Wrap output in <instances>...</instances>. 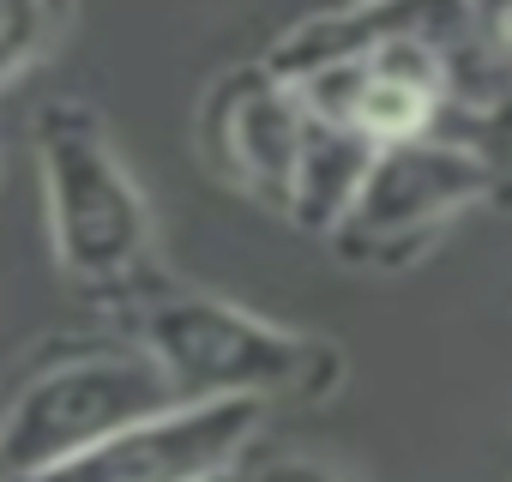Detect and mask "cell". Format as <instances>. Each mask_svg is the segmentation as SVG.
Here are the masks:
<instances>
[{
  "instance_id": "obj_1",
  "label": "cell",
  "mask_w": 512,
  "mask_h": 482,
  "mask_svg": "<svg viewBox=\"0 0 512 482\" xmlns=\"http://www.w3.org/2000/svg\"><path fill=\"white\" fill-rule=\"evenodd\" d=\"M43 193H49V235H55V260L67 278L109 290L133 278L151 254V211L103 127L61 103L43 115Z\"/></svg>"
},
{
  "instance_id": "obj_2",
  "label": "cell",
  "mask_w": 512,
  "mask_h": 482,
  "mask_svg": "<svg viewBox=\"0 0 512 482\" xmlns=\"http://www.w3.org/2000/svg\"><path fill=\"white\" fill-rule=\"evenodd\" d=\"M181 404L145 350H85L43 368L0 416V476H31Z\"/></svg>"
},
{
  "instance_id": "obj_3",
  "label": "cell",
  "mask_w": 512,
  "mask_h": 482,
  "mask_svg": "<svg viewBox=\"0 0 512 482\" xmlns=\"http://www.w3.org/2000/svg\"><path fill=\"white\" fill-rule=\"evenodd\" d=\"M139 350L163 368L175 398H260L290 392L314 368V344L211 296H169L145 314Z\"/></svg>"
},
{
  "instance_id": "obj_4",
  "label": "cell",
  "mask_w": 512,
  "mask_h": 482,
  "mask_svg": "<svg viewBox=\"0 0 512 482\" xmlns=\"http://www.w3.org/2000/svg\"><path fill=\"white\" fill-rule=\"evenodd\" d=\"M488 187H494V163L470 139L428 133L410 145H380L332 241L344 260H404L458 211H470Z\"/></svg>"
},
{
  "instance_id": "obj_5",
  "label": "cell",
  "mask_w": 512,
  "mask_h": 482,
  "mask_svg": "<svg viewBox=\"0 0 512 482\" xmlns=\"http://www.w3.org/2000/svg\"><path fill=\"white\" fill-rule=\"evenodd\" d=\"M260 428H266L260 398H181L67 464L7 482H211L223 470H241Z\"/></svg>"
},
{
  "instance_id": "obj_6",
  "label": "cell",
  "mask_w": 512,
  "mask_h": 482,
  "mask_svg": "<svg viewBox=\"0 0 512 482\" xmlns=\"http://www.w3.org/2000/svg\"><path fill=\"white\" fill-rule=\"evenodd\" d=\"M302 133H308V109L272 67L229 73L205 103V139L223 175L266 205H290Z\"/></svg>"
},
{
  "instance_id": "obj_7",
  "label": "cell",
  "mask_w": 512,
  "mask_h": 482,
  "mask_svg": "<svg viewBox=\"0 0 512 482\" xmlns=\"http://www.w3.org/2000/svg\"><path fill=\"white\" fill-rule=\"evenodd\" d=\"M380 145H368L356 127H338V121H314L308 115V133H302V157H296V181H290V217L314 235H332L356 193H362V175L374 163Z\"/></svg>"
},
{
  "instance_id": "obj_8",
  "label": "cell",
  "mask_w": 512,
  "mask_h": 482,
  "mask_svg": "<svg viewBox=\"0 0 512 482\" xmlns=\"http://www.w3.org/2000/svg\"><path fill=\"white\" fill-rule=\"evenodd\" d=\"M55 37V0H0V91Z\"/></svg>"
},
{
  "instance_id": "obj_9",
  "label": "cell",
  "mask_w": 512,
  "mask_h": 482,
  "mask_svg": "<svg viewBox=\"0 0 512 482\" xmlns=\"http://www.w3.org/2000/svg\"><path fill=\"white\" fill-rule=\"evenodd\" d=\"M241 482H350L344 470L320 464V458H302V452H278V458H260V464H247Z\"/></svg>"
},
{
  "instance_id": "obj_10",
  "label": "cell",
  "mask_w": 512,
  "mask_h": 482,
  "mask_svg": "<svg viewBox=\"0 0 512 482\" xmlns=\"http://www.w3.org/2000/svg\"><path fill=\"white\" fill-rule=\"evenodd\" d=\"M488 67H494V85L512 91V7L488 19Z\"/></svg>"
},
{
  "instance_id": "obj_11",
  "label": "cell",
  "mask_w": 512,
  "mask_h": 482,
  "mask_svg": "<svg viewBox=\"0 0 512 482\" xmlns=\"http://www.w3.org/2000/svg\"><path fill=\"white\" fill-rule=\"evenodd\" d=\"M482 133H488L500 151H512V91H500V97L482 109Z\"/></svg>"
},
{
  "instance_id": "obj_12",
  "label": "cell",
  "mask_w": 512,
  "mask_h": 482,
  "mask_svg": "<svg viewBox=\"0 0 512 482\" xmlns=\"http://www.w3.org/2000/svg\"><path fill=\"white\" fill-rule=\"evenodd\" d=\"M211 482H241V470H223V476H211Z\"/></svg>"
},
{
  "instance_id": "obj_13",
  "label": "cell",
  "mask_w": 512,
  "mask_h": 482,
  "mask_svg": "<svg viewBox=\"0 0 512 482\" xmlns=\"http://www.w3.org/2000/svg\"><path fill=\"white\" fill-rule=\"evenodd\" d=\"M506 157H512V151H506Z\"/></svg>"
}]
</instances>
